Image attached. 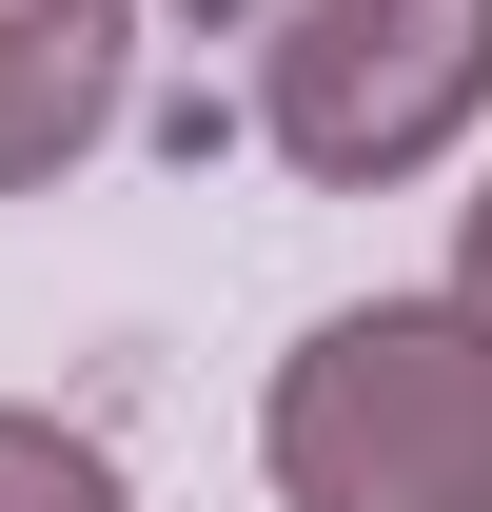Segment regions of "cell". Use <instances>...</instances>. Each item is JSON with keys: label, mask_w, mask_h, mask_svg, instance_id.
Here are the masks:
<instances>
[{"label": "cell", "mask_w": 492, "mask_h": 512, "mask_svg": "<svg viewBox=\"0 0 492 512\" xmlns=\"http://www.w3.org/2000/svg\"><path fill=\"white\" fill-rule=\"evenodd\" d=\"M276 512H492V316L473 296H355L276 355L256 414Z\"/></svg>", "instance_id": "obj_1"}, {"label": "cell", "mask_w": 492, "mask_h": 512, "mask_svg": "<svg viewBox=\"0 0 492 512\" xmlns=\"http://www.w3.org/2000/svg\"><path fill=\"white\" fill-rule=\"evenodd\" d=\"M256 20V138L315 197H394L492 119V0H237Z\"/></svg>", "instance_id": "obj_2"}, {"label": "cell", "mask_w": 492, "mask_h": 512, "mask_svg": "<svg viewBox=\"0 0 492 512\" xmlns=\"http://www.w3.org/2000/svg\"><path fill=\"white\" fill-rule=\"evenodd\" d=\"M138 99V0H0V197L79 178Z\"/></svg>", "instance_id": "obj_3"}, {"label": "cell", "mask_w": 492, "mask_h": 512, "mask_svg": "<svg viewBox=\"0 0 492 512\" xmlns=\"http://www.w3.org/2000/svg\"><path fill=\"white\" fill-rule=\"evenodd\" d=\"M0 512H138V493H119V453L79 434V414H20L0 394Z\"/></svg>", "instance_id": "obj_4"}, {"label": "cell", "mask_w": 492, "mask_h": 512, "mask_svg": "<svg viewBox=\"0 0 492 512\" xmlns=\"http://www.w3.org/2000/svg\"><path fill=\"white\" fill-rule=\"evenodd\" d=\"M453 296H473V316H492V197H473V217H453Z\"/></svg>", "instance_id": "obj_5"}]
</instances>
